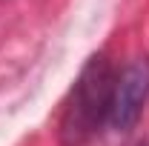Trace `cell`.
Instances as JSON below:
<instances>
[{
  "label": "cell",
  "mask_w": 149,
  "mask_h": 146,
  "mask_svg": "<svg viewBox=\"0 0 149 146\" xmlns=\"http://www.w3.org/2000/svg\"><path fill=\"white\" fill-rule=\"evenodd\" d=\"M146 100H149V57H135L115 74L109 123L118 132H129L138 123V117L143 115Z\"/></svg>",
  "instance_id": "cell-2"
},
{
  "label": "cell",
  "mask_w": 149,
  "mask_h": 146,
  "mask_svg": "<svg viewBox=\"0 0 149 146\" xmlns=\"http://www.w3.org/2000/svg\"><path fill=\"white\" fill-rule=\"evenodd\" d=\"M112 86H115V74H112L109 60L103 55L89 57L63 106V117H60L63 146H83L100 129L103 120H109Z\"/></svg>",
  "instance_id": "cell-1"
}]
</instances>
